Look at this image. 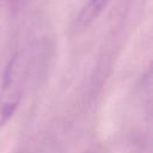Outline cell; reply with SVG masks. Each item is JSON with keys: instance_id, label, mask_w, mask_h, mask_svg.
<instances>
[{"instance_id": "cell-1", "label": "cell", "mask_w": 153, "mask_h": 153, "mask_svg": "<svg viewBox=\"0 0 153 153\" xmlns=\"http://www.w3.org/2000/svg\"><path fill=\"white\" fill-rule=\"evenodd\" d=\"M26 61L25 56L17 53L11 57L4 73L0 94V117L1 122L7 121L19 105L24 88Z\"/></svg>"}, {"instance_id": "cell-2", "label": "cell", "mask_w": 153, "mask_h": 153, "mask_svg": "<svg viewBox=\"0 0 153 153\" xmlns=\"http://www.w3.org/2000/svg\"><path fill=\"white\" fill-rule=\"evenodd\" d=\"M109 0H88V2L80 11L75 25L78 27H84L88 25L94 18L98 17V14L104 10Z\"/></svg>"}, {"instance_id": "cell-3", "label": "cell", "mask_w": 153, "mask_h": 153, "mask_svg": "<svg viewBox=\"0 0 153 153\" xmlns=\"http://www.w3.org/2000/svg\"><path fill=\"white\" fill-rule=\"evenodd\" d=\"M27 0H6L7 5L11 6V7H19L22 5H24Z\"/></svg>"}]
</instances>
